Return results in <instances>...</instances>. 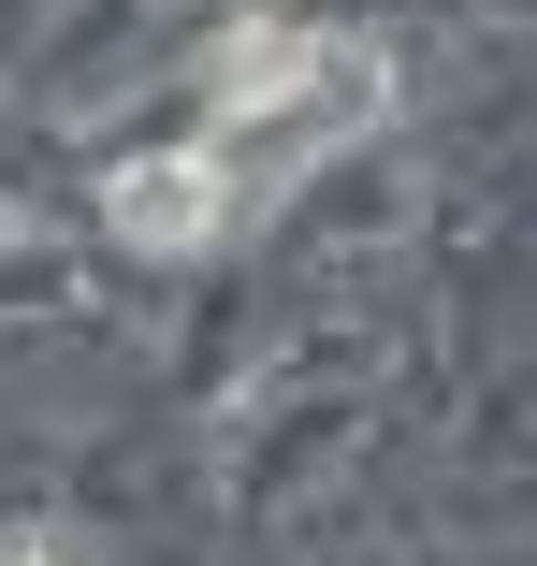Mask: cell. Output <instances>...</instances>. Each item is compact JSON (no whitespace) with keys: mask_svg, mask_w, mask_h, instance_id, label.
Returning a JSON list of instances; mask_svg holds the SVG:
<instances>
[{"mask_svg":"<svg viewBox=\"0 0 537 566\" xmlns=\"http://www.w3.org/2000/svg\"><path fill=\"white\" fill-rule=\"evenodd\" d=\"M392 117V73H378V44H349V30H319L276 87H233V102H203V160H219V189H233V218L248 203H276L291 175H319L349 132H378Z\"/></svg>","mask_w":537,"mask_h":566,"instance_id":"cell-1","label":"cell"},{"mask_svg":"<svg viewBox=\"0 0 537 566\" xmlns=\"http://www.w3.org/2000/svg\"><path fill=\"white\" fill-rule=\"evenodd\" d=\"M15 566H59V552H44V537H30V552H15Z\"/></svg>","mask_w":537,"mask_h":566,"instance_id":"cell-4","label":"cell"},{"mask_svg":"<svg viewBox=\"0 0 537 566\" xmlns=\"http://www.w3.org/2000/svg\"><path fill=\"white\" fill-rule=\"evenodd\" d=\"M30 291H59V248L30 233L15 203H0V305H30Z\"/></svg>","mask_w":537,"mask_h":566,"instance_id":"cell-3","label":"cell"},{"mask_svg":"<svg viewBox=\"0 0 537 566\" xmlns=\"http://www.w3.org/2000/svg\"><path fill=\"white\" fill-rule=\"evenodd\" d=\"M102 218H117V248L189 262V248H219V233H233V189H219V160H203V146H146V160L102 175Z\"/></svg>","mask_w":537,"mask_h":566,"instance_id":"cell-2","label":"cell"}]
</instances>
